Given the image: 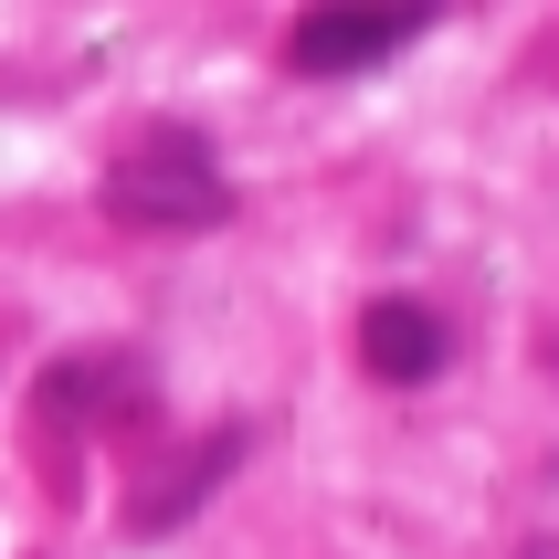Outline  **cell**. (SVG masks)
<instances>
[{
    "label": "cell",
    "instance_id": "obj_1",
    "mask_svg": "<svg viewBox=\"0 0 559 559\" xmlns=\"http://www.w3.org/2000/svg\"><path fill=\"white\" fill-rule=\"evenodd\" d=\"M106 222L117 233H212L233 222V180L212 169L201 138H148L106 169Z\"/></svg>",
    "mask_w": 559,
    "mask_h": 559
},
{
    "label": "cell",
    "instance_id": "obj_2",
    "mask_svg": "<svg viewBox=\"0 0 559 559\" xmlns=\"http://www.w3.org/2000/svg\"><path fill=\"white\" fill-rule=\"evenodd\" d=\"M233 475H243V423H222V433H201L190 454H169L158 475H138V507H127V528H138V538L190 528V518H201V507H212Z\"/></svg>",
    "mask_w": 559,
    "mask_h": 559
},
{
    "label": "cell",
    "instance_id": "obj_3",
    "mask_svg": "<svg viewBox=\"0 0 559 559\" xmlns=\"http://www.w3.org/2000/svg\"><path fill=\"white\" fill-rule=\"evenodd\" d=\"M402 32H412L402 0H317L307 22H296V63L307 74H370Z\"/></svg>",
    "mask_w": 559,
    "mask_h": 559
},
{
    "label": "cell",
    "instance_id": "obj_4",
    "mask_svg": "<svg viewBox=\"0 0 559 559\" xmlns=\"http://www.w3.org/2000/svg\"><path fill=\"white\" fill-rule=\"evenodd\" d=\"M359 359H370V380H391V391H423V380H443V359H454V328H443L433 307H412V296H380V307L359 317Z\"/></svg>",
    "mask_w": 559,
    "mask_h": 559
},
{
    "label": "cell",
    "instance_id": "obj_5",
    "mask_svg": "<svg viewBox=\"0 0 559 559\" xmlns=\"http://www.w3.org/2000/svg\"><path fill=\"white\" fill-rule=\"evenodd\" d=\"M95 391H106V370H53L43 380V423H85Z\"/></svg>",
    "mask_w": 559,
    "mask_h": 559
},
{
    "label": "cell",
    "instance_id": "obj_6",
    "mask_svg": "<svg viewBox=\"0 0 559 559\" xmlns=\"http://www.w3.org/2000/svg\"><path fill=\"white\" fill-rule=\"evenodd\" d=\"M518 559H559V538H528V549H518Z\"/></svg>",
    "mask_w": 559,
    "mask_h": 559
}]
</instances>
